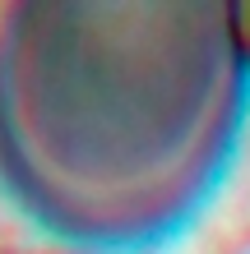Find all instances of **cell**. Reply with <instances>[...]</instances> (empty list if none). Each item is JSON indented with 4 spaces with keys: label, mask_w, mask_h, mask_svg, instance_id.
Returning <instances> with one entry per match:
<instances>
[{
    "label": "cell",
    "mask_w": 250,
    "mask_h": 254,
    "mask_svg": "<svg viewBox=\"0 0 250 254\" xmlns=\"http://www.w3.org/2000/svg\"><path fill=\"white\" fill-rule=\"evenodd\" d=\"M237 42L218 9H33L0 42V143L47 213H171L223 143Z\"/></svg>",
    "instance_id": "1"
}]
</instances>
